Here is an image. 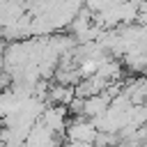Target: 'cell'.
Listing matches in <instances>:
<instances>
[{"instance_id":"1","label":"cell","mask_w":147,"mask_h":147,"mask_svg":"<svg viewBox=\"0 0 147 147\" xmlns=\"http://www.w3.org/2000/svg\"><path fill=\"white\" fill-rule=\"evenodd\" d=\"M96 133H99V129H96L94 119H90L85 115L76 117L74 122H69L67 129H64V136H67V140L71 145H92Z\"/></svg>"},{"instance_id":"2","label":"cell","mask_w":147,"mask_h":147,"mask_svg":"<svg viewBox=\"0 0 147 147\" xmlns=\"http://www.w3.org/2000/svg\"><path fill=\"white\" fill-rule=\"evenodd\" d=\"M67 106H62V103H53V106H46L44 108V113H41V122L51 129V131H55L57 136L60 133H64V129H67V124H69V115H67Z\"/></svg>"},{"instance_id":"3","label":"cell","mask_w":147,"mask_h":147,"mask_svg":"<svg viewBox=\"0 0 147 147\" xmlns=\"http://www.w3.org/2000/svg\"><path fill=\"white\" fill-rule=\"evenodd\" d=\"M23 2H25V0H23Z\"/></svg>"}]
</instances>
